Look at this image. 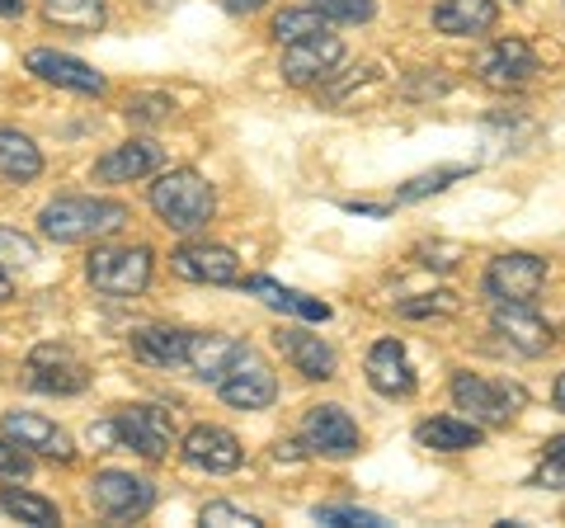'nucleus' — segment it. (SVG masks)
I'll use <instances>...</instances> for the list:
<instances>
[{
    "label": "nucleus",
    "instance_id": "25",
    "mask_svg": "<svg viewBox=\"0 0 565 528\" xmlns=\"http://www.w3.org/2000/svg\"><path fill=\"white\" fill-rule=\"evenodd\" d=\"M415 439H419L424 448H434V453H471V448H481L486 430L476 425V420L434 415V420H424V425L415 430Z\"/></svg>",
    "mask_w": 565,
    "mask_h": 528
},
{
    "label": "nucleus",
    "instance_id": "23",
    "mask_svg": "<svg viewBox=\"0 0 565 528\" xmlns=\"http://www.w3.org/2000/svg\"><path fill=\"white\" fill-rule=\"evenodd\" d=\"M500 24L494 0H438L434 6V29L452 33V39H471V33H490Z\"/></svg>",
    "mask_w": 565,
    "mask_h": 528
},
{
    "label": "nucleus",
    "instance_id": "21",
    "mask_svg": "<svg viewBox=\"0 0 565 528\" xmlns=\"http://www.w3.org/2000/svg\"><path fill=\"white\" fill-rule=\"evenodd\" d=\"M236 284L250 293V297H259L264 307L282 311V316H302V321H330V303H321V297H307V293H297V288H282L278 278L255 274V278H236Z\"/></svg>",
    "mask_w": 565,
    "mask_h": 528
},
{
    "label": "nucleus",
    "instance_id": "18",
    "mask_svg": "<svg viewBox=\"0 0 565 528\" xmlns=\"http://www.w3.org/2000/svg\"><path fill=\"white\" fill-rule=\"evenodd\" d=\"M274 345H278V355L288 359L302 378H311V382H330L334 373H340V359H334V349L321 336H311V330L282 326L278 336H274Z\"/></svg>",
    "mask_w": 565,
    "mask_h": 528
},
{
    "label": "nucleus",
    "instance_id": "38",
    "mask_svg": "<svg viewBox=\"0 0 565 528\" xmlns=\"http://www.w3.org/2000/svg\"><path fill=\"white\" fill-rule=\"evenodd\" d=\"M537 486L565 490V434L546 444V457H542V467H537Z\"/></svg>",
    "mask_w": 565,
    "mask_h": 528
},
{
    "label": "nucleus",
    "instance_id": "20",
    "mask_svg": "<svg viewBox=\"0 0 565 528\" xmlns=\"http://www.w3.org/2000/svg\"><path fill=\"white\" fill-rule=\"evenodd\" d=\"M533 76H537V57L523 39H500L481 62V81L494 85V91H509V85H523Z\"/></svg>",
    "mask_w": 565,
    "mask_h": 528
},
{
    "label": "nucleus",
    "instance_id": "39",
    "mask_svg": "<svg viewBox=\"0 0 565 528\" xmlns=\"http://www.w3.org/2000/svg\"><path fill=\"white\" fill-rule=\"evenodd\" d=\"M457 260H462V245H448V241L419 245V264H429V270H452Z\"/></svg>",
    "mask_w": 565,
    "mask_h": 528
},
{
    "label": "nucleus",
    "instance_id": "42",
    "mask_svg": "<svg viewBox=\"0 0 565 528\" xmlns=\"http://www.w3.org/2000/svg\"><path fill=\"white\" fill-rule=\"evenodd\" d=\"M10 297H14V278H10L6 264H0V303H10Z\"/></svg>",
    "mask_w": 565,
    "mask_h": 528
},
{
    "label": "nucleus",
    "instance_id": "10",
    "mask_svg": "<svg viewBox=\"0 0 565 528\" xmlns=\"http://www.w3.org/2000/svg\"><path fill=\"white\" fill-rule=\"evenodd\" d=\"M363 448V434H359V420H353L344 406H311L302 415V453L316 457H353Z\"/></svg>",
    "mask_w": 565,
    "mask_h": 528
},
{
    "label": "nucleus",
    "instance_id": "35",
    "mask_svg": "<svg viewBox=\"0 0 565 528\" xmlns=\"http://www.w3.org/2000/svg\"><path fill=\"white\" fill-rule=\"evenodd\" d=\"M199 524H212V528H264L259 515H250V509H241V505H232V500H212V505H203Z\"/></svg>",
    "mask_w": 565,
    "mask_h": 528
},
{
    "label": "nucleus",
    "instance_id": "30",
    "mask_svg": "<svg viewBox=\"0 0 565 528\" xmlns=\"http://www.w3.org/2000/svg\"><path fill=\"white\" fill-rule=\"evenodd\" d=\"M330 29V20L321 10H282L278 20H274V39L278 43H297V39H311V33H326Z\"/></svg>",
    "mask_w": 565,
    "mask_h": 528
},
{
    "label": "nucleus",
    "instance_id": "14",
    "mask_svg": "<svg viewBox=\"0 0 565 528\" xmlns=\"http://www.w3.org/2000/svg\"><path fill=\"white\" fill-rule=\"evenodd\" d=\"M170 270L189 278V284H236L241 278V260L236 251H226V245H212V241H189L180 251L170 255Z\"/></svg>",
    "mask_w": 565,
    "mask_h": 528
},
{
    "label": "nucleus",
    "instance_id": "36",
    "mask_svg": "<svg viewBox=\"0 0 565 528\" xmlns=\"http://www.w3.org/2000/svg\"><path fill=\"white\" fill-rule=\"evenodd\" d=\"M29 472H33V457H29V448H20V444H14V439H10L6 430H0V477H6V482H24Z\"/></svg>",
    "mask_w": 565,
    "mask_h": 528
},
{
    "label": "nucleus",
    "instance_id": "12",
    "mask_svg": "<svg viewBox=\"0 0 565 528\" xmlns=\"http://www.w3.org/2000/svg\"><path fill=\"white\" fill-rule=\"evenodd\" d=\"M490 321L504 336V345L519 349L523 359H542L546 349H552V340H556V330L533 311V303H494Z\"/></svg>",
    "mask_w": 565,
    "mask_h": 528
},
{
    "label": "nucleus",
    "instance_id": "3",
    "mask_svg": "<svg viewBox=\"0 0 565 528\" xmlns=\"http://www.w3.org/2000/svg\"><path fill=\"white\" fill-rule=\"evenodd\" d=\"M151 245H95L85 255V278L104 297H137L151 284Z\"/></svg>",
    "mask_w": 565,
    "mask_h": 528
},
{
    "label": "nucleus",
    "instance_id": "26",
    "mask_svg": "<svg viewBox=\"0 0 565 528\" xmlns=\"http://www.w3.org/2000/svg\"><path fill=\"white\" fill-rule=\"evenodd\" d=\"M184 349H189V330H174V326H141V330H132V355L141 363L174 368V363H184Z\"/></svg>",
    "mask_w": 565,
    "mask_h": 528
},
{
    "label": "nucleus",
    "instance_id": "28",
    "mask_svg": "<svg viewBox=\"0 0 565 528\" xmlns=\"http://www.w3.org/2000/svg\"><path fill=\"white\" fill-rule=\"evenodd\" d=\"M0 515L20 519V524H33V528H52V524H62L57 500L33 496V490H14V486L0 490Z\"/></svg>",
    "mask_w": 565,
    "mask_h": 528
},
{
    "label": "nucleus",
    "instance_id": "40",
    "mask_svg": "<svg viewBox=\"0 0 565 528\" xmlns=\"http://www.w3.org/2000/svg\"><path fill=\"white\" fill-rule=\"evenodd\" d=\"M222 6L232 10V14H255V10L269 6V0H222Z\"/></svg>",
    "mask_w": 565,
    "mask_h": 528
},
{
    "label": "nucleus",
    "instance_id": "13",
    "mask_svg": "<svg viewBox=\"0 0 565 528\" xmlns=\"http://www.w3.org/2000/svg\"><path fill=\"white\" fill-rule=\"evenodd\" d=\"M344 57V43L334 39V33H311V39H297V43H282V81H292V85H311V81H321L330 76L334 66H340Z\"/></svg>",
    "mask_w": 565,
    "mask_h": 528
},
{
    "label": "nucleus",
    "instance_id": "15",
    "mask_svg": "<svg viewBox=\"0 0 565 528\" xmlns=\"http://www.w3.org/2000/svg\"><path fill=\"white\" fill-rule=\"evenodd\" d=\"M0 430H6L20 448L39 453V457H52V463H71V457H76V444H71V434H66L62 425H52V420L39 415V411H6Z\"/></svg>",
    "mask_w": 565,
    "mask_h": 528
},
{
    "label": "nucleus",
    "instance_id": "29",
    "mask_svg": "<svg viewBox=\"0 0 565 528\" xmlns=\"http://www.w3.org/2000/svg\"><path fill=\"white\" fill-rule=\"evenodd\" d=\"M467 175H471V166H438V170H424V175H415V180H405V184L396 189V203H419V199H429V193H444L448 184L467 180Z\"/></svg>",
    "mask_w": 565,
    "mask_h": 528
},
{
    "label": "nucleus",
    "instance_id": "27",
    "mask_svg": "<svg viewBox=\"0 0 565 528\" xmlns=\"http://www.w3.org/2000/svg\"><path fill=\"white\" fill-rule=\"evenodd\" d=\"M43 6V20L47 24H57V29H66V33H99L104 29V6L109 0H39Z\"/></svg>",
    "mask_w": 565,
    "mask_h": 528
},
{
    "label": "nucleus",
    "instance_id": "41",
    "mask_svg": "<svg viewBox=\"0 0 565 528\" xmlns=\"http://www.w3.org/2000/svg\"><path fill=\"white\" fill-rule=\"evenodd\" d=\"M29 0H0V20H20Z\"/></svg>",
    "mask_w": 565,
    "mask_h": 528
},
{
    "label": "nucleus",
    "instance_id": "2",
    "mask_svg": "<svg viewBox=\"0 0 565 528\" xmlns=\"http://www.w3.org/2000/svg\"><path fill=\"white\" fill-rule=\"evenodd\" d=\"M151 213L161 218L170 232H203V226L212 222V213H217V193H212V184L203 180L199 170H166L161 180L151 184Z\"/></svg>",
    "mask_w": 565,
    "mask_h": 528
},
{
    "label": "nucleus",
    "instance_id": "37",
    "mask_svg": "<svg viewBox=\"0 0 565 528\" xmlns=\"http://www.w3.org/2000/svg\"><path fill=\"white\" fill-rule=\"evenodd\" d=\"M122 114H128L132 123H147V128H156V123H166V118L174 114V104H170L166 95H132Z\"/></svg>",
    "mask_w": 565,
    "mask_h": 528
},
{
    "label": "nucleus",
    "instance_id": "32",
    "mask_svg": "<svg viewBox=\"0 0 565 528\" xmlns=\"http://www.w3.org/2000/svg\"><path fill=\"white\" fill-rule=\"evenodd\" d=\"M311 10H321L330 24H367L377 14L373 0H311Z\"/></svg>",
    "mask_w": 565,
    "mask_h": 528
},
{
    "label": "nucleus",
    "instance_id": "17",
    "mask_svg": "<svg viewBox=\"0 0 565 528\" xmlns=\"http://www.w3.org/2000/svg\"><path fill=\"white\" fill-rule=\"evenodd\" d=\"M166 161V151L147 142V137H132V142H122V147H109L95 161V180L99 184H132V180H147L151 170H161Z\"/></svg>",
    "mask_w": 565,
    "mask_h": 528
},
{
    "label": "nucleus",
    "instance_id": "8",
    "mask_svg": "<svg viewBox=\"0 0 565 528\" xmlns=\"http://www.w3.org/2000/svg\"><path fill=\"white\" fill-rule=\"evenodd\" d=\"M546 284V260L527 251H504L486 264V293L494 303H537Z\"/></svg>",
    "mask_w": 565,
    "mask_h": 528
},
{
    "label": "nucleus",
    "instance_id": "7",
    "mask_svg": "<svg viewBox=\"0 0 565 528\" xmlns=\"http://www.w3.org/2000/svg\"><path fill=\"white\" fill-rule=\"evenodd\" d=\"M217 392L226 406H236V411H269L278 401V378H274V368L245 345L236 363L226 368V378L217 382Z\"/></svg>",
    "mask_w": 565,
    "mask_h": 528
},
{
    "label": "nucleus",
    "instance_id": "5",
    "mask_svg": "<svg viewBox=\"0 0 565 528\" xmlns=\"http://www.w3.org/2000/svg\"><path fill=\"white\" fill-rule=\"evenodd\" d=\"M90 505H95V515H104V519L132 524L156 505V486L147 477H132V472L104 467V472L90 477Z\"/></svg>",
    "mask_w": 565,
    "mask_h": 528
},
{
    "label": "nucleus",
    "instance_id": "16",
    "mask_svg": "<svg viewBox=\"0 0 565 528\" xmlns=\"http://www.w3.org/2000/svg\"><path fill=\"white\" fill-rule=\"evenodd\" d=\"M184 463L189 467H199V472H212V477H222V472H236L245 463V448H241V439L232 430H222V425H193L184 434Z\"/></svg>",
    "mask_w": 565,
    "mask_h": 528
},
{
    "label": "nucleus",
    "instance_id": "9",
    "mask_svg": "<svg viewBox=\"0 0 565 528\" xmlns=\"http://www.w3.org/2000/svg\"><path fill=\"white\" fill-rule=\"evenodd\" d=\"M109 425H114V439L122 448L151 457V463H161V457L174 448V420L161 406H122V411H114Z\"/></svg>",
    "mask_w": 565,
    "mask_h": 528
},
{
    "label": "nucleus",
    "instance_id": "24",
    "mask_svg": "<svg viewBox=\"0 0 565 528\" xmlns=\"http://www.w3.org/2000/svg\"><path fill=\"white\" fill-rule=\"evenodd\" d=\"M43 175V151L29 133L0 128V180L10 184H33Z\"/></svg>",
    "mask_w": 565,
    "mask_h": 528
},
{
    "label": "nucleus",
    "instance_id": "34",
    "mask_svg": "<svg viewBox=\"0 0 565 528\" xmlns=\"http://www.w3.org/2000/svg\"><path fill=\"white\" fill-rule=\"evenodd\" d=\"M457 293H419L411 297V303H401L396 311L405 316V321H419V316H457Z\"/></svg>",
    "mask_w": 565,
    "mask_h": 528
},
{
    "label": "nucleus",
    "instance_id": "4",
    "mask_svg": "<svg viewBox=\"0 0 565 528\" xmlns=\"http://www.w3.org/2000/svg\"><path fill=\"white\" fill-rule=\"evenodd\" d=\"M452 401L457 411H467V420H476L481 430H500L523 411V392L476 373H452Z\"/></svg>",
    "mask_w": 565,
    "mask_h": 528
},
{
    "label": "nucleus",
    "instance_id": "6",
    "mask_svg": "<svg viewBox=\"0 0 565 528\" xmlns=\"http://www.w3.org/2000/svg\"><path fill=\"white\" fill-rule=\"evenodd\" d=\"M24 382L43 397H81L90 387V368H85L66 345H39L24 359Z\"/></svg>",
    "mask_w": 565,
    "mask_h": 528
},
{
    "label": "nucleus",
    "instance_id": "31",
    "mask_svg": "<svg viewBox=\"0 0 565 528\" xmlns=\"http://www.w3.org/2000/svg\"><path fill=\"white\" fill-rule=\"evenodd\" d=\"M316 524H330V528H386L382 515H373V509H353V505H316Z\"/></svg>",
    "mask_w": 565,
    "mask_h": 528
},
{
    "label": "nucleus",
    "instance_id": "19",
    "mask_svg": "<svg viewBox=\"0 0 565 528\" xmlns=\"http://www.w3.org/2000/svg\"><path fill=\"white\" fill-rule=\"evenodd\" d=\"M367 387L377 397H411L415 392V368L401 340H377L367 349Z\"/></svg>",
    "mask_w": 565,
    "mask_h": 528
},
{
    "label": "nucleus",
    "instance_id": "33",
    "mask_svg": "<svg viewBox=\"0 0 565 528\" xmlns=\"http://www.w3.org/2000/svg\"><path fill=\"white\" fill-rule=\"evenodd\" d=\"M33 260H39V241L24 236V232H14V226H0V264H6V270H14V264L29 270Z\"/></svg>",
    "mask_w": 565,
    "mask_h": 528
},
{
    "label": "nucleus",
    "instance_id": "11",
    "mask_svg": "<svg viewBox=\"0 0 565 528\" xmlns=\"http://www.w3.org/2000/svg\"><path fill=\"white\" fill-rule=\"evenodd\" d=\"M24 66L43 85H57V91H76V95H104L109 91V81H104L90 62L71 57V52H57V47H33Z\"/></svg>",
    "mask_w": 565,
    "mask_h": 528
},
{
    "label": "nucleus",
    "instance_id": "1",
    "mask_svg": "<svg viewBox=\"0 0 565 528\" xmlns=\"http://www.w3.org/2000/svg\"><path fill=\"white\" fill-rule=\"evenodd\" d=\"M128 203L118 199H90V193H66L52 199L39 213V232L57 245H81V241H99L128 226Z\"/></svg>",
    "mask_w": 565,
    "mask_h": 528
},
{
    "label": "nucleus",
    "instance_id": "43",
    "mask_svg": "<svg viewBox=\"0 0 565 528\" xmlns=\"http://www.w3.org/2000/svg\"><path fill=\"white\" fill-rule=\"evenodd\" d=\"M556 406H561V411H565V373H561V378H556Z\"/></svg>",
    "mask_w": 565,
    "mask_h": 528
},
{
    "label": "nucleus",
    "instance_id": "22",
    "mask_svg": "<svg viewBox=\"0 0 565 528\" xmlns=\"http://www.w3.org/2000/svg\"><path fill=\"white\" fill-rule=\"evenodd\" d=\"M241 340L236 336H222V330H203V336H189V349H184V363L193 368V378L203 382H222L226 368L236 363L241 355Z\"/></svg>",
    "mask_w": 565,
    "mask_h": 528
}]
</instances>
